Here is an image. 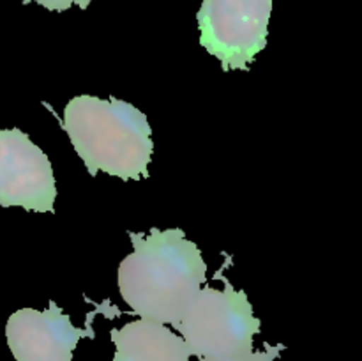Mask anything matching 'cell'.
<instances>
[{
	"mask_svg": "<svg viewBox=\"0 0 362 361\" xmlns=\"http://www.w3.org/2000/svg\"><path fill=\"white\" fill-rule=\"evenodd\" d=\"M57 184L46 152L20 127L0 130V207L53 212Z\"/></svg>",
	"mask_w": 362,
	"mask_h": 361,
	"instance_id": "obj_5",
	"label": "cell"
},
{
	"mask_svg": "<svg viewBox=\"0 0 362 361\" xmlns=\"http://www.w3.org/2000/svg\"><path fill=\"white\" fill-rule=\"evenodd\" d=\"M62 127L92 177L106 172L122 180L148 177L154 154L147 115L119 98L74 96L64 108Z\"/></svg>",
	"mask_w": 362,
	"mask_h": 361,
	"instance_id": "obj_2",
	"label": "cell"
},
{
	"mask_svg": "<svg viewBox=\"0 0 362 361\" xmlns=\"http://www.w3.org/2000/svg\"><path fill=\"white\" fill-rule=\"evenodd\" d=\"M30 2L39 4V6H42L48 11L64 13V11H67L73 6H78L80 9H87V7L90 6L92 0H23V4H30Z\"/></svg>",
	"mask_w": 362,
	"mask_h": 361,
	"instance_id": "obj_9",
	"label": "cell"
},
{
	"mask_svg": "<svg viewBox=\"0 0 362 361\" xmlns=\"http://www.w3.org/2000/svg\"><path fill=\"white\" fill-rule=\"evenodd\" d=\"M133 251L119 264V290L145 321L177 324L207 280L202 251L180 229L129 232Z\"/></svg>",
	"mask_w": 362,
	"mask_h": 361,
	"instance_id": "obj_1",
	"label": "cell"
},
{
	"mask_svg": "<svg viewBox=\"0 0 362 361\" xmlns=\"http://www.w3.org/2000/svg\"><path fill=\"white\" fill-rule=\"evenodd\" d=\"M272 0H204L197 13L200 45L223 71H247L267 46Z\"/></svg>",
	"mask_w": 362,
	"mask_h": 361,
	"instance_id": "obj_4",
	"label": "cell"
},
{
	"mask_svg": "<svg viewBox=\"0 0 362 361\" xmlns=\"http://www.w3.org/2000/svg\"><path fill=\"white\" fill-rule=\"evenodd\" d=\"M110 336L115 345L113 361H189L191 357L182 336L161 322L138 319L113 328Z\"/></svg>",
	"mask_w": 362,
	"mask_h": 361,
	"instance_id": "obj_7",
	"label": "cell"
},
{
	"mask_svg": "<svg viewBox=\"0 0 362 361\" xmlns=\"http://www.w3.org/2000/svg\"><path fill=\"white\" fill-rule=\"evenodd\" d=\"M94 336L90 317L87 328H76L55 301L46 310H16L6 324L7 345L16 361H73L78 342Z\"/></svg>",
	"mask_w": 362,
	"mask_h": 361,
	"instance_id": "obj_6",
	"label": "cell"
},
{
	"mask_svg": "<svg viewBox=\"0 0 362 361\" xmlns=\"http://www.w3.org/2000/svg\"><path fill=\"white\" fill-rule=\"evenodd\" d=\"M286 345L278 343V345H269L265 343L264 350H253L250 354H244V356L237 357H223V360H214V357H200V361H274L276 357H279L281 350H285Z\"/></svg>",
	"mask_w": 362,
	"mask_h": 361,
	"instance_id": "obj_8",
	"label": "cell"
},
{
	"mask_svg": "<svg viewBox=\"0 0 362 361\" xmlns=\"http://www.w3.org/2000/svg\"><path fill=\"white\" fill-rule=\"evenodd\" d=\"M225 280L223 289L204 287L173 329L180 333L191 356L237 357L253 353V338L262 322L243 289Z\"/></svg>",
	"mask_w": 362,
	"mask_h": 361,
	"instance_id": "obj_3",
	"label": "cell"
}]
</instances>
